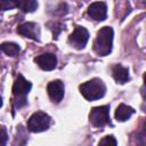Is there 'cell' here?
I'll return each mask as SVG.
<instances>
[{"instance_id":"obj_1","label":"cell","mask_w":146,"mask_h":146,"mask_svg":"<svg viewBox=\"0 0 146 146\" xmlns=\"http://www.w3.org/2000/svg\"><path fill=\"white\" fill-rule=\"evenodd\" d=\"M113 46V29L110 26L102 27L94 41V51L98 56H106L112 51Z\"/></svg>"},{"instance_id":"obj_2","label":"cell","mask_w":146,"mask_h":146,"mask_svg":"<svg viewBox=\"0 0 146 146\" xmlns=\"http://www.w3.org/2000/svg\"><path fill=\"white\" fill-rule=\"evenodd\" d=\"M80 92L87 100H97L106 92L105 83L100 79H91L80 86Z\"/></svg>"},{"instance_id":"obj_3","label":"cell","mask_w":146,"mask_h":146,"mask_svg":"<svg viewBox=\"0 0 146 146\" xmlns=\"http://www.w3.org/2000/svg\"><path fill=\"white\" fill-rule=\"evenodd\" d=\"M32 88V83L24 76L18 75L13 86V94L15 97V104L17 107H22L26 103V96Z\"/></svg>"},{"instance_id":"obj_4","label":"cell","mask_w":146,"mask_h":146,"mask_svg":"<svg viewBox=\"0 0 146 146\" xmlns=\"http://www.w3.org/2000/svg\"><path fill=\"white\" fill-rule=\"evenodd\" d=\"M50 116L43 112H36L32 114L27 121V129L32 132L46 131L50 127Z\"/></svg>"},{"instance_id":"obj_5","label":"cell","mask_w":146,"mask_h":146,"mask_svg":"<svg viewBox=\"0 0 146 146\" xmlns=\"http://www.w3.org/2000/svg\"><path fill=\"white\" fill-rule=\"evenodd\" d=\"M110 107L108 106H97L94 107L89 113V120L95 127H104L110 122Z\"/></svg>"},{"instance_id":"obj_6","label":"cell","mask_w":146,"mask_h":146,"mask_svg":"<svg viewBox=\"0 0 146 146\" xmlns=\"http://www.w3.org/2000/svg\"><path fill=\"white\" fill-rule=\"evenodd\" d=\"M88 40H89V33L83 26H76L68 36V42L78 49L84 48Z\"/></svg>"},{"instance_id":"obj_7","label":"cell","mask_w":146,"mask_h":146,"mask_svg":"<svg viewBox=\"0 0 146 146\" xmlns=\"http://www.w3.org/2000/svg\"><path fill=\"white\" fill-rule=\"evenodd\" d=\"M17 33L23 35V36H25V38L40 41V27L35 23L27 22V23L21 24L17 27Z\"/></svg>"},{"instance_id":"obj_8","label":"cell","mask_w":146,"mask_h":146,"mask_svg":"<svg viewBox=\"0 0 146 146\" xmlns=\"http://www.w3.org/2000/svg\"><path fill=\"white\" fill-rule=\"evenodd\" d=\"M47 91H48L50 99L54 103H59L63 99L64 92H65L64 83L60 80H54V81L49 82V84L47 87Z\"/></svg>"},{"instance_id":"obj_9","label":"cell","mask_w":146,"mask_h":146,"mask_svg":"<svg viewBox=\"0 0 146 146\" xmlns=\"http://www.w3.org/2000/svg\"><path fill=\"white\" fill-rule=\"evenodd\" d=\"M88 15L95 21H104L107 15V7L103 1L92 2L88 7Z\"/></svg>"},{"instance_id":"obj_10","label":"cell","mask_w":146,"mask_h":146,"mask_svg":"<svg viewBox=\"0 0 146 146\" xmlns=\"http://www.w3.org/2000/svg\"><path fill=\"white\" fill-rule=\"evenodd\" d=\"M34 62L39 65L40 68L44 71H51L57 65V58L51 52H44V54L39 55L38 57H35Z\"/></svg>"},{"instance_id":"obj_11","label":"cell","mask_w":146,"mask_h":146,"mask_svg":"<svg viewBox=\"0 0 146 146\" xmlns=\"http://www.w3.org/2000/svg\"><path fill=\"white\" fill-rule=\"evenodd\" d=\"M112 74L117 83H125L129 80V70L120 64L115 65L112 68Z\"/></svg>"},{"instance_id":"obj_12","label":"cell","mask_w":146,"mask_h":146,"mask_svg":"<svg viewBox=\"0 0 146 146\" xmlns=\"http://www.w3.org/2000/svg\"><path fill=\"white\" fill-rule=\"evenodd\" d=\"M135 113V110L128 105H124V104H120L115 111V119L117 121H127L128 119H130V116Z\"/></svg>"},{"instance_id":"obj_13","label":"cell","mask_w":146,"mask_h":146,"mask_svg":"<svg viewBox=\"0 0 146 146\" xmlns=\"http://www.w3.org/2000/svg\"><path fill=\"white\" fill-rule=\"evenodd\" d=\"M21 48L17 43L15 42H3L2 44H0V51L5 52L8 56H16L18 55Z\"/></svg>"},{"instance_id":"obj_14","label":"cell","mask_w":146,"mask_h":146,"mask_svg":"<svg viewBox=\"0 0 146 146\" xmlns=\"http://www.w3.org/2000/svg\"><path fill=\"white\" fill-rule=\"evenodd\" d=\"M18 7L24 13H32L38 8V1L36 0H19Z\"/></svg>"},{"instance_id":"obj_15","label":"cell","mask_w":146,"mask_h":146,"mask_svg":"<svg viewBox=\"0 0 146 146\" xmlns=\"http://www.w3.org/2000/svg\"><path fill=\"white\" fill-rule=\"evenodd\" d=\"M19 0H0V10H9L18 7Z\"/></svg>"},{"instance_id":"obj_16","label":"cell","mask_w":146,"mask_h":146,"mask_svg":"<svg viewBox=\"0 0 146 146\" xmlns=\"http://www.w3.org/2000/svg\"><path fill=\"white\" fill-rule=\"evenodd\" d=\"M98 144L99 145H113V146H115V145H117V141L113 136H106L103 139H100Z\"/></svg>"},{"instance_id":"obj_17","label":"cell","mask_w":146,"mask_h":146,"mask_svg":"<svg viewBox=\"0 0 146 146\" xmlns=\"http://www.w3.org/2000/svg\"><path fill=\"white\" fill-rule=\"evenodd\" d=\"M8 140V135L6 131V128L0 125V146H5Z\"/></svg>"},{"instance_id":"obj_18","label":"cell","mask_w":146,"mask_h":146,"mask_svg":"<svg viewBox=\"0 0 146 146\" xmlns=\"http://www.w3.org/2000/svg\"><path fill=\"white\" fill-rule=\"evenodd\" d=\"M2 106V98H1V96H0V107Z\"/></svg>"}]
</instances>
